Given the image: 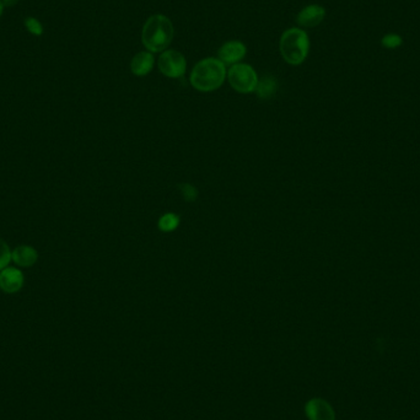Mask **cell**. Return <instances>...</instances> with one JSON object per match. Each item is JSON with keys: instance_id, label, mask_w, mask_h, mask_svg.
<instances>
[{"instance_id": "cell-3", "label": "cell", "mask_w": 420, "mask_h": 420, "mask_svg": "<svg viewBox=\"0 0 420 420\" xmlns=\"http://www.w3.org/2000/svg\"><path fill=\"white\" fill-rule=\"evenodd\" d=\"M279 50L281 57L290 65H300L308 58L310 38L303 28L286 30L280 38Z\"/></svg>"}, {"instance_id": "cell-5", "label": "cell", "mask_w": 420, "mask_h": 420, "mask_svg": "<svg viewBox=\"0 0 420 420\" xmlns=\"http://www.w3.org/2000/svg\"><path fill=\"white\" fill-rule=\"evenodd\" d=\"M158 70L170 79H178L185 75L187 60L181 52L176 50H163L158 59Z\"/></svg>"}, {"instance_id": "cell-18", "label": "cell", "mask_w": 420, "mask_h": 420, "mask_svg": "<svg viewBox=\"0 0 420 420\" xmlns=\"http://www.w3.org/2000/svg\"><path fill=\"white\" fill-rule=\"evenodd\" d=\"M18 0H3V4L4 6H13V5L16 4Z\"/></svg>"}, {"instance_id": "cell-12", "label": "cell", "mask_w": 420, "mask_h": 420, "mask_svg": "<svg viewBox=\"0 0 420 420\" xmlns=\"http://www.w3.org/2000/svg\"><path fill=\"white\" fill-rule=\"evenodd\" d=\"M276 90H278V82L276 77L266 75L258 80V85L254 92L261 99H269L276 95Z\"/></svg>"}, {"instance_id": "cell-16", "label": "cell", "mask_w": 420, "mask_h": 420, "mask_svg": "<svg viewBox=\"0 0 420 420\" xmlns=\"http://www.w3.org/2000/svg\"><path fill=\"white\" fill-rule=\"evenodd\" d=\"M10 261H13L9 244L4 239H0V271L9 266Z\"/></svg>"}, {"instance_id": "cell-9", "label": "cell", "mask_w": 420, "mask_h": 420, "mask_svg": "<svg viewBox=\"0 0 420 420\" xmlns=\"http://www.w3.org/2000/svg\"><path fill=\"white\" fill-rule=\"evenodd\" d=\"M305 413L308 420H335V409L322 398L310 399L305 406Z\"/></svg>"}, {"instance_id": "cell-1", "label": "cell", "mask_w": 420, "mask_h": 420, "mask_svg": "<svg viewBox=\"0 0 420 420\" xmlns=\"http://www.w3.org/2000/svg\"><path fill=\"white\" fill-rule=\"evenodd\" d=\"M175 28L171 20L165 15L150 16L141 30V42L151 53H163L171 45Z\"/></svg>"}, {"instance_id": "cell-4", "label": "cell", "mask_w": 420, "mask_h": 420, "mask_svg": "<svg viewBox=\"0 0 420 420\" xmlns=\"http://www.w3.org/2000/svg\"><path fill=\"white\" fill-rule=\"evenodd\" d=\"M227 80L231 87L239 94H251L258 85L257 72L249 64L237 63L227 70Z\"/></svg>"}, {"instance_id": "cell-13", "label": "cell", "mask_w": 420, "mask_h": 420, "mask_svg": "<svg viewBox=\"0 0 420 420\" xmlns=\"http://www.w3.org/2000/svg\"><path fill=\"white\" fill-rule=\"evenodd\" d=\"M181 224V217L175 212H166L158 219V227L161 232H173Z\"/></svg>"}, {"instance_id": "cell-14", "label": "cell", "mask_w": 420, "mask_h": 420, "mask_svg": "<svg viewBox=\"0 0 420 420\" xmlns=\"http://www.w3.org/2000/svg\"><path fill=\"white\" fill-rule=\"evenodd\" d=\"M23 26L26 28V31L30 32L32 36L41 37L45 32V28L42 25L41 21L38 18H33V16H28V18L23 20Z\"/></svg>"}, {"instance_id": "cell-11", "label": "cell", "mask_w": 420, "mask_h": 420, "mask_svg": "<svg viewBox=\"0 0 420 420\" xmlns=\"http://www.w3.org/2000/svg\"><path fill=\"white\" fill-rule=\"evenodd\" d=\"M11 257L18 266L23 268H28L33 264H36L37 259H38V253L36 249H33L32 246L28 244H21L18 246L16 249L11 252Z\"/></svg>"}, {"instance_id": "cell-7", "label": "cell", "mask_w": 420, "mask_h": 420, "mask_svg": "<svg viewBox=\"0 0 420 420\" xmlns=\"http://www.w3.org/2000/svg\"><path fill=\"white\" fill-rule=\"evenodd\" d=\"M23 271H18L14 266H6L0 271V290L6 294H15L23 286Z\"/></svg>"}, {"instance_id": "cell-19", "label": "cell", "mask_w": 420, "mask_h": 420, "mask_svg": "<svg viewBox=\"0 0 420 420\" xmlns=\"http://www.w3.org/2000/svg\"><path fill=\"white\" fill-rule=\"evenodd\" d=\"M5 6L3 4V0H0V18H1V15L4 13Z\"/></svg>"}, {"instance_id": "cell-17", "label": "cell", "mask_w": 420, "mask_h": 420, "mask_svg": "<svg viewBox=\"0 0 420 420\" xmlns=\"http://www.w3.org/2000/svg\"><path fill=\"white\" fill-rule=\"evenodd\" d=\"M381 43H382V45L386 47L387 50H396L399 45H402V37L397 35V33H389V35L384 36Z\"/></svg>"}, {"instance_id": "cell-15", "label": "cell", "mask_w": 420, "mask_h": 420, "mask_svg": "<svg viewBox=\"0 0 420 420\" xmlns=\"http://www.w3.org/2000/svg\"><path fill=\"white\" fill-rule=\"evenodd\" d=\"M178 188L181 190V195L185 199L187 203H193L197 200L198 198L199 192L197 188H195V185H190V183H181V185H178Z\"/></svg>"}, {"instance_id": "cell-10", "label": "cell", "mask_w": 420, "mask_h": 420, "mask_svg": "<svg viewBox=\"0 0 420 420\" xmlns=\"http://www.w3.org/2000/svg\"><path fill=\"white\" fill-rule=\"evenodd\" d=\"M154 55L149 50L136 53L131 62V70L136 77H146L154 68Z\"/></svg>"}, {"instance_id": "cell-2", "label": "cell", "mask_w": 420, "mask_h": 420, "mask_svg": "<svg viewBox=\"0 0 420 420\" xmlns=\"http://www.w3.org/2000/svg\"><path fill=\"white\" fill-rule=\"evenodd\" d=\"M226 65L217 58H204L195 64L190 72V85L200 92H212L225 82Z\"/></svg>"}, {"instance_id": "cell-8", "label": "cell", "mask_w": 420, "mask_h": 420, "mask_svg": "<svg viewBox=\"0 0 420 420\" xmlns=\"http://www.w3.org/2000/svg\"><path fill=\"white\" fill-rule=\"evenodd\" d=\"M325 9L322 5L311 4L305 6L298 16L296 23L300 28H313L318 26L325 20Z\"/></svg>"}, {"instance_id": "cell-6", "label": "cell", "mask_w": 420, "mask_h": 420, "mask_svg": "<svg viewBox=\"0 0 420 420\" xmlns=\"http://www.w3.org/2000/svg\"><path fill=\"white\" fill-rule=\"evenodd\" d=\"M247 48L242 42L237 40L226 42L220 47L217 52V59L222 60L225 65H234L237 64L246 57Z\"/></svg>"}]
</instances>
